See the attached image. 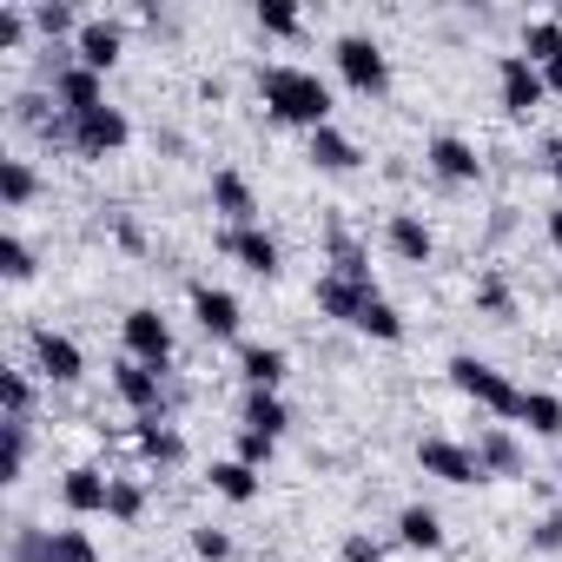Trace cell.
<instances>
[{"instance_id": "obj_1", "label": "cell", "mask_w": 562, "mask_h": 562, "mask_svg": "<svg viewBox=\"0 0 562 562\" xmlns=\"http://www.w3.org/2000/svg\"><path fill=\"white\" fill-rule=\"evenodd\" d=\"M258 100L278 126H331V87L312 74V67H258Z\"/></svg>"}, {"instance_id": "obj_2", "label": "cell", "mask_w": 562, "mask_h": 562, "mask_svg": "<svg viewBox=\"0 0 562 562\" xmlns=\"http://www.w3.org/2000/svg\"><path fill=\"white\" fill-rule=\"evenodd\" d=\"M331 60H338V80L351 93H364V100H384L391 93V60H384V47L371 34H338L331 41Z\"/></svg>"}, {"instance_id": "obj_3", "label": "cell", "mask_w": 562, "mask_h": 562, "mask_svg": "<svg viewBox=\"0 0 562 562\" xmlns=\"http://www.w3.org/2000/svg\"><path fill=\"white\" fill-rule=\"evenodd\" d=\"M450 384H457L476 411H490V417H516V411H522V391H516L496 364H483V358H470V351L450 358Z\"/></svg>"}, {"instance_id": "obj_4", "label": "cell", "mask_w": 562, "mask_h": 562, "mask_svg": "<svg viewBox=\"0 0 562 562\" xmlns=\"http://www.w3.org/2000/svg\"><path fill=\"white\" fill-rule=\"evenodd\" d=\"M417 470H424V476H437V483H450V490L490 483V470H483L476 443H457V437H424V443H417Z\"/></svg>"}, {"instance_id": "obj_5", "label": "cell", "mask_w": 562, "mask_h": 562, "mask_svg": "<svg viewBox=\"0 0 562 562\" xmlns=\"http://www.w3.org/2000/svg\"><path fill=\"white\" fill-rule=\"evenodd\" d=\"M120 345H126L133 364H153V371L172 364V325H166L153 305H133V312L120 318Z\"/></svg>"}, {"instance_id": "obj_6", "label": "cell", "mask_w": 562, "mask_h": 562, "mask_svg": "<svg viewBox=\"0 0 562 562\" xmlns=\"http://www.w3.org/2000/svg\"><path fill=\"white\" fill-rule=\"evenodd\" d=\"M496 100H503V113H509V120H529V113L549 100L542 67H529L522 54H503V60H496Z\"/></svg>"}, {"instance_id": "obj_7", "label": "cell", "mask_w": 562, "mask_h": 562, "mask_svg": "<svg viewBox=\"0 0 562 562\" xmlns=\"http://www.w3.org/2000/svg\"><path fill=\"white\" fill-rule=\"evenodd\" d=\"M218 251H225L232 265H245L251 278H278V271H285V251H278V238H271L265 225H232V232H218Z\"/></svg>"}, {"instance_id": "obj_8", "label": "cell", "mask_w": 562, "mask_h": 562, "mask_svg": "<svg viewBox=\"0 0 562 562\" xmlns=\"http://www.w3.org/2000/svg\"><path fill=\"white\" fill-rule=\"evenodd\" d=\"M133 139V120L120 106H93V113H74V153L80 159H106Z\"/></svg>"}, {"instance_id": "obj_9", "label": "cell", "mask_w": 562, "mask_h": 562, "mask_svg": "<svg viewBox=\"0 0 562 562\" xmlns=\"http://www.w3.org/2000/svg\"><path fill=\"white\" fill-rule=\"evenodd\" d=\"M113 397H120L133 417H166V371L120 358V364H113Z\"/></svg>"}, {"instance_id": "obj_10", "label": "cell", "mask_w": 562, "mask_h": 562, "mask_svg": "<svg viewBox=\"0 0 562 562\" xmlns=\"http://www.w3.org/2000/svg\"><path fill=\"white\" fill-rule=\"evenodd\" d=\"M424 166H430L443 186H476V179H483L476 146H470V139H457V133H437V139L424 146Z\"/></svg>"}, {"instance_id": "obj_11", "label": "cell", "mask_w": 562, "mask_h": 562, "mask_svg": "<svg viewBox=\"0 0 562 562\" xmlns=\"http://www.w3.org/2000/svg\"><path fill=\"white\" fill-rule=\"evenodd\" d=\"M186 299H192V318H199V331H205V338H218V345H225V338H238L245 305H238L225 285H192Z\"/></svg>"}, {"instance_id": "obj_12", "label": "cell", "mask_w": 562, "mask_h": 562, "mask_svg": "<svg viewBox=\"0 0 562 562\" xmlns=\"http://www.w3.org/2000/svg\"><path fill=\"white\" fill-rule=\"evenodd\" d=\"M34 371L47 378V384H80L87 378V358H80V345L74 338H60V331H34Z\"/></svg>"}, {"instance_id": "obj_13", "label": "cell", "mask_w": 562, "mask_h": 562, "mask_svg": "<svg viewBox=\"0 0 562 562\" xmlns=\"http://www.w3.org/2000/svg\"><path fill=\"white\" fill-rule=\"evenodd\" d=\"M378 299V285H364V278H345V271H325L318 278V312L338 318V325H358V312Z\"/></svg>"}, {"instance_id": "obj_14", "label": "cell", "mask_w": 562, "mask_h": 562, "mask_svg": "<svg viewBox=\"0 0 562 562\" xmlns=\"http://www.w3.org/2000/svg\"><path fill=\"white\" fill-rule=\"evenodd\" d=\"M212 212L225 218V232H232V225H258V192H251V179L232 172V166H218V172H212Z\"/></svg>"}, {"instance_id": "obj_15", "label": "cell", "mask_w": 562, "mask_h": 562, "mask_svg": "<svg viewBox=\"0 0 562 562\" xmlns=\"http://www.w3.org/2000/svg\"><path fill=\"white\" fill-rule=\"evenodd\" d=\"M120 54H126V27H120V21H80V34H74V60H80V67L106 74Z\"/></svg>"}, {"instance_id": "obj_16", "label": "cell", "mask_w": 562, "mask_h": 562, "mask_svg": "<svg viewBox=\"0 0 562 562\" xmlns=\"http://www.w3.org/2000/svg\"><path fill=\"white\" fill-rule=\"evenodd\" d=\"M106 496H113V476L93 470V463H74V470L60 476V503H67L74 516H106Z\"/></svg>"}, {"instance_id": "obj_17", "label": "cell", "mask_w": 562, "mask_h": 562, "mask_svg": "<svg viewBox=\"0 0 562 562\" xmlns=\"http://www.w3.org/2000/svg\"><path fill=\"white\" fill-rule=\"evenodd\" d=\"M54 100H60V113L74 120V113H93V106H106V87H100V74L93 67H60L54 74Z\"/></svg>"}, {"instance_id": "obj_18", "label": "cell", "mask_w": 562, "mask_h": 562, "mask_svg": "<svg viewBox=\"0 0 562 562\" xmlns=\"http://www.w3.org/2000/svg\"><path fill=\"white\" fill-rule=\"evenodd\" d=\"M384 245H391L404 265H430V258H437V232H430L417 212H391V225H384Z\"/></svg>"}, {"instance_id": "obj_19", "label": "cell", "mask_w": 562, "mask_h": 562, "mask_svg": "<svg viewBox=\"0 0 562 562\" xmlns=\"http://www.w3.org/2000/svg\"><path fill=\"white\" fill-rule=\"evenodd\" d=\"M133 450H139L146 463H159V470L186 463V437H179L166 417H133Z\"/></svg>"}, {"instance_id": "obj_20", "label": "cell", "mask_w": 562, "mask_h": 562, "mask_svg": "<svg viewBox=\"0 0 562 562\" xmlns=\"http://www.w3.org/2000/svg\"><path fill=\"white\" fill-rule=\"evenodd\" d=\"M238 378H245V391H278L292 378V358L278 345H238Z\"/></svg>"}, {"instance_id": "obj_21", "label": "cell", "mask_w": 562, "mask_h": 562, "mask_svg": "<svg viewBox=\"0 0 562 562\" xmlns=\"http://www.w3.org/2000/svg\"><path fill=\"white\" fill-rule=\"evenodd\" d=\"M238 430H265V437H285V430H292V411H285V397H278V391H245Z\"/></svg>"}, {"instance_id": "obj_22", "label": "cell", "mask_w": 562, "mask_h": 562, "mask_svg": "<svg viewBox=\"0 0 562 562\" xmlns=\"http://www.w3.org/2000/svg\"><path fill=\"white\" fill-rule=\"evenodd\" d=\"M312 166H318V172H358V166H364V153H358V139H351V133L318 126V133H312Z\"/></svg>"}, {"instance_id": "obj_23", "label": "cell", "mask_w": 562, "mask_h": 562, "mask_svg": "<svg viewBox=\"0 0 562 562\" xmlns=\"http://www.w3.org/2000/svg\"><path fill=\"white\" fill-rule=\"evenodd\" d=\"M397 542H404V549H424V555L443 549V516H437L430 503H404V509H397Z\"/></svg>"}, {"instance_id": "obj_24", "label": "cell", "mask_w": 562, "mask_h": 562, "mask_svg": "<svg viewBox=\"0 0 562 562\" xmlns=\"http://www.w3.org/2000/svg\"><path fill=\"white\" fill-rule=\"evenodd\" d=\"M476 457H483V470H490V476H522V443H516L503 424L476 430Z\"/></svg>"}, {"instance_id": "obj_25", "label": "cell", "mask_w": 562, "mask_h": 562, "mask_svg": "<svg viewBox=\"0 0 562 562\" xmlns=\"http://www.w3.org/2000/svg\"><path fill=\"white\" fill-rule=\"evenodd\" d=\"M516 424H522L529 437H562V391H522Z\"/></svg>"}, {"instance_id": "obj_26", "label": "cell", "mask_w": 562, "mask_h": 562, "mask_svg": "<svg viewBox=\"0 0 562 562\" xmlns=\"http://www.w3.org/2000/svg\"><path fill=\"white\" fill-rule=\"evenodd\" d=\"M212 490H218L225 503H258V490H265V476H258L251 463H238V457H225V463H212Z\"/></svg>"}, {"instance_id": "obj_27", "label": "cell", "mask_w": 562, "mask_h": 562, "mask_svg": "<svg viewBox=\"0 0 562 562\" xmlns=\"http://www.w3.org/2000/svg\"><path fill=\"white\" fill-rule=\"evenodd\" d=\"M34 192H41V172H34L27 159H0V205H8V212H27Z\"/></svg>"}, {"instance_id": "obj_28", "label": "cell", "mask_w": 562, "mask_h": 562, "mask_svg": "<svg viewBox=\"0 0 562 562\" xmlns=\"http://www.w3.org/2000/svg\"><path fill=\"white\" fill-rule=\"evenodd\" d=\"M351 331H364V338H378V345H404V312H397L391 299H371Z\"/></svg>"}, {"instance_id": "obj_29", "label": "cell", "mask_w": 562, "mask_h": 562, "mask_svg": "<svg viewBox=\"0 0 562 562\" xmlns=\"http://www.w3.org/2000/svg\"><path fill=\"white\" fill-rule=\"evenodd\" d=\"M522 60H529V67L562 60V21H529V27H522Z\"/></svg>"}, {"instance_id": "obj_30", "label": "cell", "mask_w": 562, "mask_h": 562, "mask_svg": "<svg viewBox=\"0 0 562 562\" xmlns=\"http://www.w3.org/2000/svg\"><path fill=\"white\" fill-rule=\"evenodd\" d=\"M0 397H8L14 424H34V378L27 371H0Z\"/></svg>"}, {"instance_id": "obj_31", "label": "cell", "mask_w": 562, "mask_h": 562, "mask_svg": "<svg viewBox=\"0 0 562 562\" xmlns=\"http://www.w3.org/2000/svg\"><path fill=\"white\" fill-rule=\"evenodd\" d=\"M106 516H113V522H139V516H146V490H139L133 476H113V496H106Z\"/></svg>"}, {"instance_id": "obj_32", "label": "cell", "mask_w": 562, "mask_h": 562, "mask_svg": "<svg viewBox=\"0 0 562 562\" xmlns=\"http://www.w3.org/2000/svg\"><path fill=\"white\" fill-rule=\"evenodd\" d=\"M8 562H54V529H34V522H21V529H14V549H8Z\"/></svg>"}, {"instance_id": "obj_33", "label": "cell", "mask_w": 562, "mask_h": 562, "mask_svg": "<svg viewBox=\"0 0 562 562\" xmlns=\"http://www.w3.org/2000/svg\"><path fill=\"white\" fill-rule=\"evenodd\" d=\"M0 271H8L14 285H27V278H34V245H27L21 232H8V238H0Z\"/></svg>"}, {"instance_id": "obj_34", "label": "cell", "mask_w": 562, "mask_h": 562, "mask_svg": "<svg viewBox=\"0 0 562 562\" xmlns=\"http://www.w3.org/2000/svg\"><path fill=\"white\" fill-rule=\"evenodd\" d=\"M305 21H299V8H285V0H258V34H278V41H292Z\"/></svg>"}, {"instance_id": "obj_35", "label": "cell", "mask_w": 562, "mask_h": 562, "mask_svg": "<svg viewBox=\"0 0 562 562\" xmlns=\"http://www.w3.org/2000/svg\"><path fill=\"white\" fill-rule=\"evenodd\" d=\"M27 450H34V430L8 417V470H0V483H21L27 476Z\"/></svg>"}, {"instance_id": "obj_36", "label": "cell", "mask_w": 562, "mask_h": 562, "mask_svg": "<svg viewBox=\"0 0 562 562\" xmlns=\"http://www.w3.org/2000/svg\"><path fill=\"white\" fill-rule=\"evenodd\" d=\"M54 562H100L87 529H54Z\"/></svg>"}, {"instance_id": "obj_37", "label": "cell", "mask_w": 562, "mask_h": 562, "mask_svg": "<svg viewBox=\"0 0 562 562\" xmlns=\"http://www.w3.org/2000/svg\"><path fill=\"white\" fill-rule=\"evenodd\" d=\"M192 555H199V562H232V536L212 529V522H199V529H192Z\"/></svg>"}, {"instance_id": "obj_38", "label": "cell", "mask_w": 562, "mask_h": 562, "mask_svg": "<svg viewBox=\"0 0 562 562\" xmlns=\"http://www.w3.org/2000/svg\"><path fill=\"white\" fill-rule=\"evenodd\" d=\"M27 41V8H14V0H0V54H14Z\"/></svg>"}, {"instance_id": "obj_39", "label": "cell", "mask_w": 562, "mask_h": 562, "mask_svg": "<svg viewBox=\"0 0 562 562\" xmlns=\"http://www.w3.org/2000/svg\"><path fill=\"white\" fill-rule=\"evenodd\" d=\"M34 27H41L47 41H60V34H80V27H74V8H60V0H47V8H34Z\"/></svg>"}, {"instance_id": "obj_40", "label": "cell", "mask_w": 562, "mask_h": 562, "mask_svg": "<svg viewBox=\"0 0 562 562\" xmlns=\"http://www.w3.org/2000/svg\"><path fill=\"white\" fill-rule=\"evenodd\" d=\"M271 450H278V437H265V430H238V463L265 470V463H271Z\"/></svg>"}, {"instance_id": "obj_41", "label": "cell", "mask_w": 562, "mask_h": 562, "mask_svg": "<svg viewBox=\"0 0 562 562\" xmlns=\"http://www.w3.org/2000/svg\"><path fill=\"white\" fill-rule=\"evenodd\" d=\"M476 305H483L490 318H509V312H516V299H509L503 278H483V285H476Z\"/></svg>"}, {"instance_id": "obj_42", "label": "cell", "mask_w": 562, "mask_h": 562, "mask_svg": "<svg viewBox=\"0 0 562 562\" xmlns=\"http://www.w3.org/2000/svg\"><path fill=\"white\" fill-rule=\"evenodd\" d=\"M529 549H542V555H562V509H549V516L529 529Z\"/></svg>"}, {"instance_id": "obj_43", "label": "cell", "mask_w": 562, "mask_h": 562, "mask_svg": "<svg viewBox=\"0 0 562 562\" xmlns=\"http://www.w3.org/2000/svg\"><path fill=\"white\" fill-rule=\"evenodd\" d=\"M345 562H384V549L371 536H345Z\"/></svg>"}, {"instance_id": "obj_44", "label": "cell", "mask_w": 562, "mask_h": 562, "mask_svg": "<svg viewBox=\"0 0 562 562\" xmlns=\"http://www.w3.org/2000/svg\"><path fill=\"white\" fill-rule=\"evenodd\" d=\"M542 232H549V251H562V205L542 212Z\"/></svg>"}, {"instance_id": "obj_45", "label": "cell", "mask_w": 562, "mask_h": 562, "mask_svg": "<svg viewBox=\"0 0 562 562\" xmlns=\"http://www.w3.org/2000/svg\"><path fill=\"white\" fill-rule=\"evenodd\" d=\"M542 87H549V100H562V60H549V67H542Z\"/></svg>"}, {"instance_id": "obj_46", "label": "cell", "mask_w": 562, "mask_h": 562, "mask_svg": "<svg viewBox=\"0 0 562 562\" xmlns=\"http://www.w3.org/2000/svg\"><path fill=\"white\" fill-rule=\"evenodd\" d=\"M542 159H549V179L562 186V139H549V153H542Z\"/></svg>"}]
</instances>
